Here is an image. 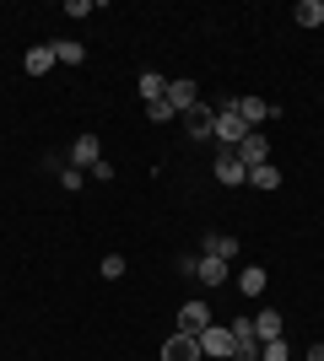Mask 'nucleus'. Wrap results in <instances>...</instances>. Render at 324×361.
Wrapping results in <instances>:
<instances>
[{"mask_svg":"<svg viewBox=\"0 0 324 361\" xmlns=\"http://www.w3.org/2000/svg\"><path fill=\"white\" fill-rule=\"evenodd\" d=\"M54 60H60V65H81V60H87V49H81L76 38H54Z\"/></svg>","mask_w":324,"mask_h":361,"instance_id":"6ab92c4d","label":"nucleus"},{"mask_svg":"<svg viewBox=\"0 0 324 361\" xmlns=\"http://www.w3.org/2000/svg\"><path fill=\"white\" fill-rule=\"evenodd\" d=\"M216 178L222 183H248V167L238 162V151H227V146L216 151Z\"/></svg>","mask_w":324,"mask_h":361,"instance_id":"9d476101","label":"nucleus"},{"mask_svg":"<svg viewBox=\"0 0 324 361\" xmlns=\"http://www.w3.org/2000/svg\"><path fill=\"white\" fill-rule=\"evenodd\" d=\"M205 329H211V307H205V302H184V307H179V334H195V340H200Z\"/></svg>","mask_w":324,"mask_h":361,"instance_id":"423d86ee","label":"nucleus"},{"mask_svg":"<svg viewBox=\"0 0 324 361\" xmlns=\"http://www.w3.org/2000/svg\"><path fill=\"white\" fill-rule=\"evenodd\" d=\"M200 356H216V361H232V329L227 324H211L200 334Z\"/></svg>","mask_w":324,"mask_h":361,"instance_id":"20e7f679","label":"nucleus"},{"mask_svg":"<svg viewBox=\"0 0 324 361\" xmlns=\"http://www.w3.org/2000/svg\"><path fill=\"white\" fill-rule=\"evenodd\" d=\"M232 151H238V162H244V167H265V162H270V140H265L260 130H248Z\"/></svg>","mask_w":324,"mask_h":361,"instance_id":"7ed1b4c3","label":"nucleus"},{"mask_svg":"<svg viewBox=\"0 0 324 361\" xmlns=\"http://www.w3.org/2000/svg\"><path fill=\"white\" fill-rule=\"evenodd\" d=\"M184 130H189V140H216V108L211 103H195L184 114Z\"/></svg>","mask_w":324,"mask_h":361,"instance_id":"f257e3e1","label":"nucleus"},{"mask_svg":"<svg viewBox=\"0 0 324 361\" xmlns=\"http://www.w3.org/2000/svg\"><path fill=\"white\" fill-rule=\"evenodd\" d=\"M244 135H248V124L238 119V114H232V97H227V103L216 108V140H227V151H232Z\"/></svg>","mask_w":324,"mask_h":361,"instance_id":"f03ea898","label":"nucleus"},{"mask_svg":"<svg viewBox=\"0 0 324 361\" xmlns=\"http://www.w3.org/2000/svg\"><path fill=\"white\" fill-rule=\"evenodd\" d=\"M60 189H71V195H76V189H81V167H60Z\"/></svg>","mask_w":324,"mask_h":361,"instance_id":"412c9836","label":"nucleus"},{"mask_svg":"<svg viewBox=\"0 0 324 361\" xmlns=\"http://www.w3.org/2000/svg\"><path fill=\"white\" fill-rule=\"evenodd\" d=\"M205 259H238V238L232 232H205Z\"/></svg>","mask_w":324,"mask_h":361,"instance_id":"f8f14e48","label":"nucleus"},{"mask_svg":"<svg viewBox=\"0 0 324 361\" xmlns=\"http://www.w3.org/2000/svg\"><path fill=\"white\" fill-rule=\"evenodd\" d=\"M281 329H287V318H281L276 307H265V313L254 318V340H260V345L265 340H281Z\"/></svg>","mask_w":324,"mask_h":361,"instance_id":"ddd939ff","label":"nucleus"},{"mask_svg":"<svg viewBox=\"0 0 324 361\" xmlns=\"http://www.w3.org/2000/svg\"><path fill=\"white\" fill-rule=\"evenodd\" d=\"M92 11H97L92 0H65V16H92Z\"/></svg>","mask_w":324,"mask_h":361,"instance_id":"5701e85b","label":"nucleus"},{"mask_svg":"<svg viewBox=\"0 0 324 361\" xmlns=\"http://www.w3.org/2000/svg\"><path fill=\"white\" fill-rule=\"evenodd\" d=\"M232 281H238V291H244V297H260V291H265V270H260V264L232 270Z\"/></svg>","mask_w":324,"mask_h":361,"instance_id":"2eb2a0df","label":"nucleus"},{"mask_svg":"<svg viewBox=\"0 0 324 361\" xmlns=\"http://www.w3.org/2000/svg\"><path fill=\"white\" fill-rule=\"evenodd\" d=\"M195 281H205V286H222V281H232V264H227V259H205V254H200V270H195Z\"/></svg>","mask_w":324,"mask_h":361,"instance_id":"4468645a","label":"nucleus"},{"mask_svg":"<svg viewBox=\"0 0 324 361\" xmlns=\"http://www.w3.org/2000/svg\"><path fill=\"white\" fill-rule=\"evenodd\" d=\"M97 162H103V140H97L92 130H87V135H76V146H71V167H87V173H92Z\"/></svg>","mask_w":324,"mask_h":361,"instance_id":"0eeeda50","label":"nucleus"},{"mask_svg":"<svg viewBox=\"0 0 324 361\" xmlns=\"http://www.w3.org/2000/svg\"><path fill=\"white\" fill-rule=\"evenodd\" d=\"M54 65H60V60H54V44H32L28 54H22V71H28V75H49Z\"/></svg>","mask_w":324,"mask_h":361,"instance_id":"1a4fd4ad","label":"nucleus"},{"mask_svg":"<svg viewBox=\"0 0 324 361\" xmlns=\"http://www.w3.org/2000/svg\"><path fill=\"white\" fill-rule=\"evenodd\" d=\"M287 361H292V356H287Z\"/></svg>","mask_w":324,"mask_h":361,"instance_id":"393cba45","label":"nucleus"},{"mask_svg":"<svg viewBox=\"0 0 324 361\" xmlns=\"http://www.w3.org/2000/svg\"><path fill=\"white\" fill-rule=\"evenodd\" d=\"M303 361H324V345H308V356H303Z\"/></svg>","mask_w":324,"mask_h":361,"instance_id":"b1692460","label":"nucleus"},{"mask_svg":"<svg viewBox=\"0 0 324 361\" xmlns=\"http://www.w3.org/2000/svg\"><path fill=\"white\" fill-rule=\"evenodd\" d=\"M232 114H238L248 130H260V124L276 114V103H265V97H232Z\"/></svg>","mask_w":324,"mask_h":361,"instance_id":"39448f33","label":"nucleus"},{"mask_svg":"<svg viewBox=\"0 0 324 361\" xmlns=\"http://www.w3.org/2000/svg\"><path fill=\"white\" fill-rule=\"evenodd\" d=\"M119 275H124V259L108 254V259H103V281H119Z\"/></svg>","mask_w":324,"mask_h":361,"instance_id":"4be33fe9","label":"nucleus"},{"mask_svg":"<svg viewBox=\"0 0 324 361\" xmlns=\"http://www.w3.org/2000/svg\"><path fill=\"white\" fill-rule=\"evenodd\" d=\"M146 119H152V124H168V119H179V114H173V103L162 97V103H146Z\"/></svg>","mask_w":324,"mask_h":361,"instance_id":"aec40b11","label":"nucleus"},{"mask_svg":"<svg viewBox=\"0 0 324 361\" xmlns=\"http://www.w3.org/2000/svg\"><path fill=\"white\" fill-rule=\"evenodd\" d=\"M136 87H140V97H146V103H162V97H168V81H162L157 71H140Z\"/></svg>","mask_w":324,"mask_h":361,"instance_id":"f3484780","label":"nucleus"},{"mask_svg":"<svg viewBox=\"0 0 324 361\" xmlns=\"http://www.w3.org/2000/svg\"><path fill=\"white\" fill-rule=\"evenodd\" d=\"M292 22H297V27H319V22H324V0H297Z\"/></svg>","mask_w":324,"mask_h":361,"instance_id":"dca6fc26","label":"nucleus"},{"mask_svg":"<svg viewBox=\"0 0 324 361\" xmlns=\"http://www.w3.org/2000/svg\"><path fill=\"white\" fill-rule=\"evenodd\" d=\"M168 103H173V114H189L200 103V87L195 81H168Z\"/></svg>","mask_w":324,"mask_h":361,"instance_id":"9b49d317","label":"nucleus"},{"mask_svg":"<svg viewBox=\"0 0 324 361\" xmlns=\"http://www.w3.org/2000/svg\"><path fill=\"white\" fill-rule=\"evenodd\" d=\"M162 361H205V356H200V340H195V334H168Z\"/></svg>","mask_w":324,"mask_h":361,"instance_id":"6e6552de","label":"nucleus"},{"mask_svg":"<svg viewBox=\"0 0 324 361\" xmlns=\"http://www.w3.org/2000/svg\"><path fill=\"white\" fill-rule=\"evenodd\" d=\"M248 189H281V167H276V162L248 167Z\"/></svg>","mask_w":324,"mask_h":361,"instance_id":"a211bd4d","label":"nucleus"}]
</instances>
